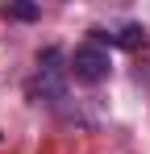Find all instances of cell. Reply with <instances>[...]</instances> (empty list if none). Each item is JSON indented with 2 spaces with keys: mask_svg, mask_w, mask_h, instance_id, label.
<instances>
[{
  "mask_svg": "<svg viewBox=\"0 0 150 154\" xmlns=\"http://www.w3.org/2000/svg\"><path fill=\"white\" fill-rule=\"evenodd\" d=\"M113 71V63H108V50L96 46V42H79L71 54H67V75L79 79V83H104Z\"/></svg>",
  "mask_w": 150,
  "mask_h": 154,
  "instance_id": "obj_1",
  "label": "cell"
},
{
  "mask_svg": "<svg viewBox=\"0 0 150 154\" xmlns=\"http://www.w3.org/2000/svg\"><path fill=\"white\" fill-rule=\"evenodd\" d=\"M92 42L96 46H121V50H133L138 42H142V25H133V21H125V25H100L92 29Z\"/></svg>",
  "mask_w": 150,
  "mask_h": 154,
  "instance_id": "obj_2",
  "label": "cell"
},
{
  "mask_svg": "<svg viewBox=\"0 0 150 154\" xmlns=\"http://www.w3.org/2000/svg\"><path fill=\"white\" fill-rule=\"evenodd\" d=\"M58 63H63L58 50L38 54V83H42V96H58V79H63V71H67V67H58Z\"/></svg>",
  "mask_w": 150,
  "mask_h": 154,
  "instance_id": "obj_3",
  "label": "cell"
},
{
  "mask_svg": "<svg viewBox=\"0 0 150 154\" xmlns=\"http://www.w3.org/2000/svg\"><path fill=\"white\" fill-rule=\"evenodd\" d=\"M38 4H0V17L4 21H38Z\"/></svg>",
  "mask_w": 150,
  "mask_h": 154,
  "instance_id": "obj_4",
  "label": "cell"
}]
</instances>
